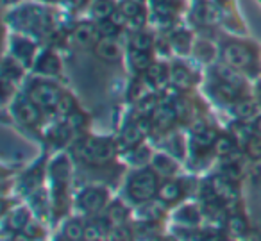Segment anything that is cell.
<instances>
[{"label": "cell", "instance_id": "bcb514c9", "mask_svg": "<svg viewBox=\"0 0 261 241\" xmlns=\"http://www.w3.org/2000/svg\"><path fill=\"white\" fill-rule=\"evenodd\" d=\"M150 241H174V237H167V236H156Z\"/></svg>", "mask_w": 261, "mask_h": 241}, {"label": "cell", "instance_id": "9a60e30c", "mask_svg": "<svg viewBox=\"0 0 261 241\" xmlns=\"http://www.w3.org/2000/svg\"><path fill=\"white\" fill-rule=\"evenodd\" d=\"M150 163H152V170L158 173V175L172 177L175 172H177V163L167 154L152 155V157H150Z\"/></svg>", "mask_w": 261, "mask_h": 241}, {"label": "cell", "instance_id": "277c9868", "mask_svg": "<svg viewBox=\"0 0 261 241\" xmlns=\"http://www.w3.org/2000/svg\"><path fill=\"white\" fill-rule=\"evenodd\" d=\"M108 204V191L102 188H86L77 197V207L86 215H95Z\"/></svg>", "mask_w": 261, "mask_h": 241}, {"label": "cell", "instance_id": "ac0fdd59", "mask_svg": "<svg viewBox=\"0 0 261 241\" xmlns=\"http://www.w3.org/2000/svg\"><path fill=\"white\" fill-rule=\"evenodd\" d=\"M120 11L125 15V18L129 20V23L133 25H142L145 22V13L142 9V4L135 2V0H125L122 6H120Z\"/></svg>", "mask_w": 261, "mask_h": 241}, {"label": "cell", "instance_id": "9c48e42d", "mask_svg": "<svg viewBox=\"0 0 261 241\" xmlns=\"http://www.w3.org/2000/svg\"><path fill=\"white\" fill-rule=\"evenodd\" d=\"M177 109L172 102H160L154 113L150 115V122L158 127V129H168L177 118Z\"/></svg>", "mask_w": 261, "mask_h": 241}, {"label": "cell", "instance_id": "30bf717a", "mask_svg": "<svg viewBox=\"0 0 261 241\" xmlns=\"http://www.w3.org/2000/svg\"><path fill=\"white\" fill-rule=\"evenodd\" d=\"M242 88L238 84H232V83H225V81L218 79L217 83L213 84V95L218 98V100L225 102V104H234L238 102L242 97Z\"/></svg>", "mask_w": 261, "mask_h": 241}, {"label": "cell", "instance_id": "5b68a950", "mask_svg": "<svg viewBox=\"0 0 261 241\" xmlns=\"http://www.w3.org/2000/svg\"><path fill=\"white\" fill-rule=\"evenodd\" d=\"M224 61L236 70H243L252 65V52L240 43H227L224 47Z\"/></svg>", "mask_w": 261, "mask_h": 241}, {"label": "cell", "instance_id": "ab89813d", "mask_svg": "<svg viewBox=\"0 0 261 241\" xmlns=\"http://www.w3.org/2000/svg\"><path fill=\"white\" fill-rule=\"evenodd\" d=\"M188 45H190V34L186 33H177L174 36V40H172V47L177 52H181V54H185L188 50Z\"/></svg>", "mask_w": 261, "mask_h": 241}, {"label": "cell", "instance_id": "6da1fadb", "mask_svg": "<svg viewBox=\"0 0 261 241\" xmlns=\"http://www.w3.org/2000/svg\"><path fill=\"white\" fill-rule=\"evenodd\" d=\"M116 154V143L109 138H86L77 147V155L90 165H104Z\"/></svg>", "mask_w": 261, "mask_h": 241}, {"label": "cell", "instance_id": "cb8c5ba5", "mask_svg": "<svg viewBox=\"0 0 261 241\" xmlns=\"http://www.w3.org/2000/svg\"><path fill=\"white\" fill-rule=\"evenodd\" d=\"M113 13H115V4H113L111 0H95L93 4H91V15H93L98 22L111 18Z\"/></svg>", "mask_w": 261, "mask_h": 241}, {"label": "cell", "instance_id": "1f68e13d", "mask_svg": "<svg viewBox=\"0 0 261 241\" xmlns=\"http://www.w3.org/2000/svg\"><path fill=\"white\" fill-rule=\"evenodd\" d=\"M217 77H218L220 81H225V83H232V84H238V86H243L242 77L238 75L236 68L229 66L227 63H225V65H220V66H218V68H217Z\"/></svg>", "mask_w": 261, "mask_h": 241}, {"label": "cell", "instance_id": "681fc988", "mask_svg": "<svg viewBox=\"0 0 261 241\" xmlns=\"http://www.w3.org/2000/svg\"><path fill=\"white\" fill-rule=\"evenodd\" d=\"M15 2H18V0H2V4H4V6H9V4H15Z\"/></svg>", "mask_w": 261, "mask_h": 241}, {"label": "cell", "instance_id": "2e32d148", "mask_svg": "<svg viewBox=\"0 0 261 241\" xmlns=\"http://www.w3.org/2000/svg\"><path fill=\"white\" fill-rule=\"evenodd\" d=\"M95 52L104 61H115L120 56V47L113 38H100L95 45Z\"/></svg>", "mask_w": 261, "mask_h": 241}, {"label": "cell", "instance_id": "5bb4252c", "mask_svg": "<svg viewBox=\"0 0 261 241\" xmlns=\"http://www.w3.org/2000/svg\"><path fill=\"white\" fill-rule=\"evenodd\" d=\"M98 40H100V33H98L97 25H91V23H81V25H77V29L73 31V41H75L79 47L97 45Z\"/></svg>", "mask_w": 261, "mask_h": 241}, {"label": "cell", "instance_id": "f546056e", "mask_svg": "<svg viewBox=\"0 0 261 241\" xmlns=\"http://www.w3.org/2000/svg\"><path fill=\"white\" fill-rule=\"evenodd\" d=\"M215 152L222 157H227L232 152H236V140L234 136H218L215 143Z\"/></svg>", "mask_w": 261, "mask_h": 241}, {"label": "cell", "instance_id": "4fadbf2b", "mask_svg": "<svg viewBox=\"0 0 261 241\" xmlns=\"http://www.w3.org/2000/svg\"><path fill=\"white\" fill-rule=\"evenodd\" d=\"M185 195V184L181 180H167L160 186L158 191V198L163 204H175L177 200H181Z\"/></svg>", "mask_w": 261, "mask_h": 241}, {"label": "cell", "instance_id": "7bdbcfd3", "mask_svg": "<svg viewBox=\"0 0 261 241\" xmlns=\"http://www.w3.org/2000/svg\"><path fill=\"white\" fill-rule=\"evenodd\" d=\"M23 234H25L29 239H40L41 237V229H40V225L38 223H33V222H29L27 223V227L22 230Z\"/></svg>", "mask_w": 261, "mask_h": 241}, {"label": "cell", "instance_id": "74e56055", "mask_svg": "<svg viewBox=\"0 0 261 241\" xmlns=\"http://www.w3.org/2000/svg\"><path fill=\"white\" fill-rule=\"evenodd\" d=\"M56 111H58L59 115L72 116L73 113H75V102H73V98L70 97V95L63 93V97H61V100H59L58 109H56Z\"/></svg>", "mask_w": 261, "mask_h": 241}, {"label": "cell", "instance_id": "e575fe53", "mask_svg": "<svg viewBox=\"0 0 261 241\" xmlns=\"http://www.w3.org/2000/svg\"><path fill=\"white\" fill-rule=\"evenodd\" d=\"M225 177H229L231 180H240L245 173V166H242L238 161H231V163H225L224 165V170H222Z\"/></svg>", "mask_w": 261, "mask_h": 241}, {"label": "cell", "instance_id": "7402d4cb", "mask_svg": "<svg viewBox=\"0 0 261 241\" xmlns=\"http://www.w3.org/2000/svg\"><path fill=\"white\" fill-rule=\"evenodd\" d=\"M170 83L174 84L179 90H186V88L192 86V73L181 65H175L170 70Z\"/></svg>", "mask_w": 261, "mask_h": 241}, {"label": "cell", "instance_id": "c3c4849f", "mask_svg": "<svg viewBox=\"0 0 261 241\" xmlns=\"http://www.w3.org/2000/svg\"><path fill=\"white\" fill-rule=\"evenodd\" d=\"M66 2H68L70 6H79L81 4V0H66Z\"/></svg>", "mask_w": 261, "mask_h": 241}, {"label": "cell", "instance_id": "f6af8a7d", "mask_svg": "<svg viewBox=\"0 0 261 241\" xmlns=\"http://www.w3.org/2000/svg\"><path fill=\"white\" fill-rule=\"evenodd\" d=\"M254 132L261 136V116H257L256 118V123H254Z\"/></svg>", "mask_w": 261, "mask_h": 241}, {"label": "cell", "instance_id": "4316f807", "mask_svg": "<svg viewBox=\"0 0 261 241\" xmlns=\"http://www.w3.org/2000/svg\"><path fill=\"white\" fill-rule=\"evenodd\" d=\"M63 236L66 241H81L84 239V223L81 220H68L63 229Z\"/></svg>", "mask_w": 261, "mask_h": 241}, {"label": "cell", "instance_id": "7dc6e473", "mask_svg": "<svg viewBox=\"0 0 261 241\" xmlns=\"http://www.w3.org/2000/svg\"><path fill=\"white\" fill-rule=\"evenodd\" d=\"M13 241H31V239H29V237L25 236V234H23V236H16V237H15V239H13Z\"/></svg>", "mask_w": 261, "mask_h": 241}, {"label": "cell", "instance_id": "f1b7e54d", "mask_svg": "<svg viewBox=\"0 0 261 241\" xmlns=\"http://www.w3.org/2000/svg\"><path fill=\"white\" fill-rule=\"evenodd\" d=\"M22 77V66L13 59H6L2 66V83L15 84Z\"/></svg>", "mask_w": 261, "mask_h": 241}, {"label": "cell", "instance_id": "836d02e7", "mask_svg": "<svg viewBox=\"0 0 261 241\" xmlns=\"http://www.w3.org/2000/svg\"><path fill=\"white\" fill-rule=\"evenodd\" d=\"M227 229L231 234H236V236H242L247 230V222L242 215H231L227 220Z\"/></svg>", "mask_w": 261, "mask_h": 241}, {"label": "cell", "instance_id": "8fae6325", "mask_svg": "<svg viewBox=\"0 0 261 241\" xmlns=\"http://www.w3.org/2000/svg\"><path fill=\"white\" fill-rule=\"evenodd\" d=\"M145 138V129L140 125V122L129 123V125L123 127L122 134H120V145L123 148H129V150H135L142 140Z\"/></svg>", "mask_w": 261, "mask_h": 241}, {"label": "cell", "instance_id": "44dd1931", "mask_svg": "<svg viewBox=\"0 0 261 241\" xmlns=\"http://www.w3.org/2000/svg\"><path fill=\"white\" fill-rule=\"evenodd\" d=\"M163 215V209H161V204L154 200L143 202L142 207L138 209V218L142 222H158Z\"/></svg>", "mask_w": 261, "mask_h": 241}, {"label": "cell", "instance_id": "8992f818", "mask_svg": "<svg viewBox=\"0 0 261 241\" xmlns=\"http://www.w3.org/2000/svg\"><path fill=\"white\" fill-rule=\"evenodd\" d=\"M210 184H211V188H213L217 198L224 205H231L238 200V188H236V182L229 179V177H225L224 173L213 177V179L210 180Z\"/></svg>", "mask_w": 261, "mask_h": 241}, {"label": "cell", "instance_id": "d6a6232c", "mask_svg": "<svg viewBox=\"0 0 261 241\" xmlns=\"http://www.w3.org/2000/svg\"><path fill=\"white\" fill-rule=\"evenodd\" d=\"M135 232H130L129 227L123 223V225H113L109 229L108 241H133Z\"/></svg>", "mask_w": 261, "mask_h": 241}, {"label": "cell", "instance_id": "484cf974", "mask_svg": "<svg viewBox=\"0 0 261 241\" xmlns=\"http://www.w3.org/2000/svg\"><path fill=\"white\" fill-rule=\"evenodd\" d=\"M175 218L179 220V223L182 225H199L200 223V209H197L195 205H185L177 211Z\"/></svg>", "mask_w": 261, "mask_h": 241}, {"label": "cell", "instance_id": "f907efd6", "mask_svg": "<svg viewBox=\"0 0 261 241\" xmlns=\"http://www.w3.org/2000/svg\"><path fill=\"white\" fill-rule=\"evenodd\" d=\"M135 2H138V4H142V2H143V0H135Z\"/></svg>", "mask_w": 261, "mask_h": 241}, {"label": "cell", "instance_id": "3957f363", "mask_svg": "<svg viewBox=\"0 0 261 241\" xmlns=\"http://www.w3.org/2000/svg\"><path fill=\"white\" fill-rule=\"evenodd\" d=\"M63 93L58 86L50 83H34L29 90V98L36 105H40L43 111H56L58 104L61 100Z\"/></svg>", "mask_w": 261, "mask_h": 241}, {"label": "cell", "instance_id": "d590c367", "mask_svg": "<svg viewBox=\"0 0 261 241\" xmlns=\"http://www.w3.org/2000/svg\"><path fill=\"white\" fill-rule=\"evenodd\" d=\"M13 50L16 52V56H18L20 59L27 61V59H31V56H33L34 45L29 43L27 40H16L15 43H13Z\"/></svg>", "mask_w": 261, "mask_h": 241}, {"label": "cell", "instance_id": "e0dca14e", "mask_svg": "<svg viewBox=\"0 0 261 241\" xmlns=\"http://www.w3.org/2000/svg\"><path fill=\"white\" fill-rule=\"evenodd\" d=\"M36 72L41 73V75H58L61 72V61H59L58 56L50 54H43L36 63Z\"/></svg>", "mask_w": 261, "mask_h": 241}, {"label": "cell", "instance_id": "ba28073f", "mask_svg": "<svg viewBox=\"0 0 261 241\" xmlns=\"http://www.w3.org/2000/svg\"><path fill=\"white\" fill-rule=\"evenodd\" d=\"M41 111L43 109L40 105L34 104L31 98H22V100L16 102L15 105V115L25 125H38L41 122Z\"/></svg>", "mask_w": 261, "mask_h": 241}, {"label": "cell", "instance_id": "ffe728a7", "mask_svg": "<svg viewBox=\"0 0 261 241\" xmlns=\"http://www.w3.org/2000/svg\"><path fill=\"white\" fill-rule=\"evenodd\" d=\"M232 113H234L236 118H240L242 122H245V120H250V118L256 116L257 104L252 100V98H240L238 102L232 104Z\"/></svg>", "mask_w": 261, "mask_h": 241}, {"label": "cell", "instance_id": "f35d334b", "mask_svg": "<svg viewBox=\"0 0 261 241\" xmlns=\"http://www.w3.org/2000/svg\"><path fill=\"white\" fill-rule=\"evenodd\" d=\"M98 33H100V38H115L116 33H118V25L111 20H102L98 23Z\"/></svg>", "mask_w": 261, "mask_h": 241}, {"label": "cell", "instance_id": "d6986e66", "mask_svg": "<svg viewBox=\"0 0 261 241\" xmlns=\"http://www.w3.org/2000/svg\"><path fill=\"white\" fill-rule=\"evenodd\" d=\"M145 73H147V81H149L152 88H160V86H163L167 81H170V70L165 65H161V63L150 65V68L147 70Z\"/></svg>", "mask_w": 261, "mask_h": 241}, {"label": "cell", "instance_id": "d4e9b609", "mask_svg": "<svg viewBox=\"0 0 261 241\" xmlns=\"http://www.w3.org/2000/svg\"><path fill=\"white\" fill-rule=\"evenodd\" d=\"M8 223H9V229L11 230H23L29 223V211L25 207H18L15 211H11V215L8 216Z\"/></svg>", "mask_w": 261, "mask_h": 241}, {"label": "cell", "instance_id": "b9f144b4", "mask_svg": "<svg viewBox=\"0 0 261 241\" xmlns=\"http://www.w3.org/2000/svg\"><path fill=\"white\" fill-rule=\"evenodd\" d=\"M245 172L254 179L261 177V157H250L249 165L245 166Z\"/></svg>", "mask_w": 261, "mask_h": 241}, {"label": "cell", "instance_id": "603a6c76", "mask_svg": "<svg viewBox=\"0 0 261 241\" xmlns=\"http://www.w3.org/2000/svg\"><path fill=\"white\" fill-rule=\"evenodd\" d=\"M129 61H130V66H133L136 72H147V70L150 68V65H152V59H150L149 52L135 50V48H130Z\"/></svg>", "mask_w": 261, "mask_h": 241}, {"label": "cell", "instance_id": "8d00e7d4", "mask_svg": "<svg viewBox=\"0 0 261 241\" xmlns=\"http://www.w3.org/2000/svg\"><path fill=\"white\" fill-rule=\"evenodd\" d=\"M152 47V38L145 33H138L135 36L130 38V48H135V50H147Z\"/></svg>", "mask_w": 261, "mask_h": 241}, {"label": "cell", "instance_id": "83f0119b", "mask_svg": "<svg viewBox=\"0 0 261 241\" xmlns=\"http://www.w3.org/2000/svg\"><path fill=\"white\" fill-rule=\"evenodd\" d=\"M127 209L123 207L120 202H115L108 207V212H106V220L109 222V225H123L127 220Z\"/></svg>", "mask_w": 261, "mask_h": 241}, {"label": "cell", "instance_id": "7a4b0ae2", "mask_svg": "<svg viewBox=\"0 0 261 241\" xmlns=\"http://www.w3.org/2000/svg\"><path fill=\"white\" fill-rule=\"evenodd\" d=\"M158 191H160V186H158V173L154 172V170L143 168L129 177L127 193H129L130 200L138 202V204L154 200Z\"/></svg>", "mask_w": 261, "mask_h": 241}, {"label": "cell", "instance_id": "52a82bcc", "mask_svg": "<svg viewBox=\"0 0 261 241\" xmlns=\"http://www.w3.org/2000/svg\"><path fill=\"white\" fill-rule=\"evenodd\" d=\"M218 136L215 132L213 127H210L207 123L199 122L195 127L192 129V148L197 152L200 150H207V148L215 147Z\"/></svg>", "mask_w": 261, "mask_h": 241}, {"label": "cell", "instance_id": "7c38bea8", "mask_svg": "<svg viewBox=\"0 0 261 241\" xmlns=\"http://www.w3.org/2000/svg\"><path fill=\"white\" fill-rule=\"evenodd\" d=\"M109 222L106 216L102 220H91V222L84 223V239L83 241H104L108 239L109 234Z\"/></svg>", "mask_w": 261, "mask_h": 241}, {"label": "cell", "instance_id": "4dcf8cb0", "mask_svg": "<svg viewBox=\"0 0 261 241\" xmlns=\"http://www.w3.org/2000/svg\"><path fill=\"white\" fill-rule=\"evenodd\" d=\"M149 91H150V83L149 81H142V79H136L135 83H133V86H130L129 90V95L133 100L140 102L143 100V98L149 97Z\"/></svg>", "mask_w": 261, "mask_h": 241}, {"label": "cell", "instance_id": "ee69618b", "mask_svg": "<svg viewBox=\"0 0 261 241\" xmlns=\"http://www.w3.org/2000/svg\"><path fill=\"white\" fill-rule=\"evenodd\" d=\"M156 11L161 13V15H170L172 2H168V0H156Z\"/></svg>", "mask_w": 261, "mask_h": 241}, {"label": "cell", "instance_id": "60d3db41", "mask_svg": "<svg viewBox=\"0 0 261 241\" xmlns=\"http://www.w3.org/2000/svg\"><path fill=\"white\" fill-rule=\"evenodd\" d=\"M247 152H249L250 157H261V136L259 134H254L245 145Z\"/></svg>", "mask_w": 261, "mask_h": 241}]
</instances>
